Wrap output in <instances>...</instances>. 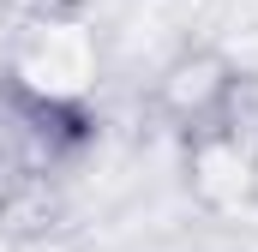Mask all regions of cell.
I'll return each mask as SVG.
<instances>
[{"mask_svg": "<svg viewBox=\"0 0 258 252\" xmlns=\"http://www.w3.org/2000/svg\"><path fill=\"white\" fill-rule=\"evenodd\" d=\"M0 108L24 144V168H60V162H78L96 138H102V120L96 108H84L78 96H54V90H36L24 84V72H0Z\"/></svg>", "mask_w": 258, "mask_h": 252, "instance_id": "6da1fadb", "label": "cell"}, {"mask_svg": "<svg viewBox=\"0 0 258 252\" xmlns=\"http://www.w3.org/2000/svg\"><path fill=\"white\" fill-rule=\"evenodd\" d=\"M228 72H234V60L222 48H180L174 60L156 72V108H162V120H174L186 138L204 132V126L216 120V102L228 90Z\"/></svg>", "mask_w": 258, "mask_h": 252, "instance_id": "7a4b0ae2", "label": "cell"}, {"mask_svg": "<svg viewBox=\"0 0 258 252\" xmlns=\"http://www.w3.org/2000/svg\"><path fill=\"white\" fill-rule=\"evenodd\" d=\"M72 216L66 186L54 180V168H18L0 180V240L6 246H42L54 240Z\"/></svg>", "mask_w": 258, "mask_h": 252, "instance_id": "3957f363", "label": "cell"}, {"mask_svg": "<svg viewBox=\"0 0 258 252\" xmlns=\"http://www.w3.org/2000/svg\"><path fill=\"white\" fill-rule=\"evenodd\" d=\"M210 126H216L234 150H246V156L258 162V72H246V66L228 72V90H222Z\"/></svg>", "mask_w": 258, "mask_h": 252, "instance_id": "277c9868", "label": "cell"}]
</instances>
